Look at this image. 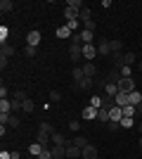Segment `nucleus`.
<instances>
[{"label":"nucleus","instance_id":"obj_3","mask_svg":"<svg viewBox=\"0 0 142 159\" xmlns=\"http://www.w3.org/2000/svg\"><path fill=\"white\" fill-rule=\"evenodd\" d=\"M41 40H43L41 31H28V33H26V45H31V48H38V45H41Z\"/></svg>","mask_w":142,"mask_h":159},{"label":"nucleus","instance_id":"obj_33","mask_svg":"<svg viewBox=\"0 0 142 159\" xmlns=\"http://www.w3.org/2000/svg\"><path fill=\"white\" fill-rule=\"evenodd\" d=\"M7 126L17 128V126H19V116H17V114H10V116H7Z\"/></svg>","mask_w":142,"mask_h":159},{"label":"nucleus","instance_id":"obj_5","mask_svg":"<svg viewBox=\"0 0 142 159\" xmlns=\"http://www.w3.org/2000/svg\"><path fill=\"white\" fill-rule=\"evenodd\" d=\"M83 57H85V62H93L95 57H97V45H95V43L83 45Z\"/></svg>","mask_w":142,"mask_h":159},{"label":"nucleus","instance_id":"obj_28","mask_svg":"<svg viewBox=\"0 0 142 159\" xmlns=\"http://www.w3.org/2000/svg\"><path fill=\"white\" fill-rule=\"evenodd\" d=\"M135 114H137V107H133V105H126V107H123V116L135 119Z\"/></svg>","mask_w":142,"mask_h":159},{"label":"nucleus","instance_id":"obj_16","mask_svg":"<svg viewBox=\"0 0 142 159\" xmlns=\"http://www.w3.org/2000/svg\"><path fill=\"white\" fill-rule=\"evenodd\" d=\"M128 102H130L133 107H137V105L142 102V93H140V90H133V93L128 95Z\"/></svg>","mask_w":142,"mask_h":159},{"label":"nucleus","instance_id":"obj_47","mask_svg":"<svg viewBox=\"0 0 142 159\" xmlns=\"http://www.w3.org/2000/svg\"><path fill=\"white\" fill-rule=\"evenodd\" d=\"M0 159H12V152H5V150H2V152H0Z\"/></svg>","mask_w":142,"mask_h":159},{"label":"nucleus","instance_id":"obj_44","mask_svg":"<svg viewBox=\"0 0 142 159\" xmlns=\"http://www.w3.org/2000/svg\"><path fill=\"white\" fill-rule=\"evenodd\" d=\"M24 52H26V57H36V48L26 45V48H24Z\"/></svg>","mask_w":142,"mask_h":159},{"label":"nucleus","instance_id":"obj_50","mask_svg":"<svg viewBox=\"0 0 142 159\" xmlns=\"http://www.w3.org/2000/svg\"><path fill=\"white\" fill-rule=\"evenodd\" d=\"M137 131H140V133H142V121H137Z\"/></svg>","mask_w":142,"mask_h":159},{"label":"nucleus","instance_id":"obj_53","mask_svg":"<svg viewBox=\"0 0 142 159\" xmlns=\"http://www.w3.org/2000/svg\"><path fill=\"white\" fill-rule=\"evenodd\" d=\"M140 150H142V135H140Z\"/></svg>","mask_w":142,"mask_h":159},{"label":"nucleus","instance_id":"obj_24","mask_svg":"<svg viewBox=\"0 0 142 159\" xmlns=\"http://www.w3.org/2000/svg\"><path fill=\"white\" fill-rule=\"evenodd\" d=\"M45 150V147L41 145V143H33V145L28 147V152H31V157H41V152Z\"/></svg>","mask_w":142,"mask_h":159},{"label":"nucleus","instance_id":"obj_15","mask_svg":"<svg viewBox=\"0 0 142 159\" xmlns=\"http://www.w3.org/2000/svg\"><path fill=\"white\" fill-rule=\"evenodd\" d=\"M135 60H137L135 52H130V50H128V52H123V66H133V64H135Z\"/></svg>","mask_w":142,"mask_h":159},{"label":"nucleus","instance_id":"obj_17","mask_svg":"<svg viewBox=\"0 0 142 159\" xmlns=\"http://www.w3.org/2000/svg\"><path fill=\"white\" fill-rule=\"evenodd\" d=\"M111 45V55H123V43L121 40H109Z\"/></svg>","mask_w":142,"mask_h":159},{"label":"nucleus","instance_id":"obj_20","mask_svg":"<svg viewBox=\"0 0 142 159\" xmlns=\"http://www.w3.org/2000/svg\"><path fill=\"white\" fill-rule=\"evenodd\" d=\"M0 114H12V100H0Z\"/></svg>","mask_w":142,"mask_h":159},{"label":"nucleus","instance_id":"obj_7","mask_svg":"<svg viewBox=\"0 0 142 159\" xmlns=\"http://www.w3.org/2000/svg\"><path fill=\"white\" fill-rule=\"evenodd\" d=\"M81 116L85 121H93V119H97V109H95V107H83V112H81Z\"/></svg>","mask_w":142,"mask_h":159},{"label":"nucleus","instance_id":"obj_34","mask_svg":"<svg viewBox=\"0 0 142 159\" xmlns=\"http://www.w3.org/2000/svg\"><path fill=\"white\" fill-rule=\"evenodd\" d=\"M83 79H85V74H83V66H76V69H74V81L78 83V81H83Z\"/></svg>","mask_w":142,"mask_h":159},{"label":"nucleus","instance_id":"obj_42","mask_svg":"<svg viewBox=\"0 0 142 159\" xmlns=\"http://www.w3.org/2000/svg\"><path fill=\"white\" fill-rule=\"evenodd\" d=\"M83 29H88V31H93V33H95V29H97V24H95V21L90 19V21H85V24H83Z\"/></svg>","mask_w":142,"mask_h":159},{"label":"nucleus","instance_id":"obj_37","mask_svg":"<svg viewBox=\"0 0 142 159\" xmlns=\"http://www.w3.org/2000/svg\"><path fill=\"white\" fill-rule=\"evenodd\" d=\"M121 76L123 79H130L133 76V66H121Z\"/></svg>","mask_w":142,"mask_h":159},{"label":"nucleus","instance_id":"obj_23","mask_svg":"<svg viewBox=\"0 0 142 159\" xmlns=\"http://www.w3.org/2000/svg\"><path fill=\"white\" fill-rule=\"evenodd\" d=\"M54 33H57V38H62V40L71 36V31H69V26H67V24H64V26H57V31H54Z\"/></svg>","mask_w":142,"mask_h":159},{"label":"nucleus","instance_id":"obj_35","mask_svg":"<svg viewBox=\"0 0 142 159\" xmlns=\"http://www.w3.org/2000/svg\"><path fill=\"white\" fill-rule=\"evenodd\" d=\"M135 126V119H130V116H123L121 119V128H133Z\"/></svg>","mask_w":142,"mask_h":159},{"label":"nucleus","instance_id":"obj_51","mask_svg":"<svg viewBox=\"0 0 142 159\" xmlns=\"http://www.w3.org/2000/svg\"><path fill=\"white\" fill-rule=\"evenodd\" d=\"M137 71H142V62H137Z\"/></svg>","mask_w":142,"mask_h":159},{"label":"nucleus","instance_id":"obj_29","mask_svg":"<svg viewBox=\"0 0 142 159\" xmlns=\"http://www.w3.org/2000/svg\"><path fill=\"white\" fill-rule=\"evenodd\" d=\"M74 145H76V147H81V150H83V147H88L90 143H88V138H83V135H76V138H74Z\"/></svg>","mask_w":142,"mask_h":159},{"label":"nucleus","instance_id":"obj_45","mask_svg":"<svg viewBox=\"0 0 142 159\" xmlns=\"http://www.w3.org/2000/svg\"><path fill=\"white\" fill-rule=\"evenodd\" d=\"M7 95H10V90H7V86H0V100H7Z\"/></svg>","mask_w":142,"mask_h":159},{"label":"nucleus","instance_id":"obj_27","mask_svg":"<svg viewBox=\"0 0 142 159\" xmlns=\"http://www.w3.org/2000/svg\"><path fill=\"white\" fill-rule=\"evenodd\" d=\"M14 10V2L12 0H2V2H0V12L5 14V12H12Z\"/></svg>","mask_w":142,"mask_h":159},{"label":"nucleus","instance_id":"obj_38","mask_svg":"<svg viewBox=\"0 0 142 159\" xmlns=\"http://www.w3.org/2000/svg\"><path fill=\"white\" fill-rule=\"evenodd\" d=\"M67 5H69V7H76V10H83V7H85L81 0H67Z\"/></svg>","mask_w":142,"mask_h":159},{"label":"nucleus","instance_id":"obj_21","mask_svg":"<svg viewBox=\"0 0 142 159\" xmlns=\"http://www.w3.org/2000/svg\"><path fill=\"white\" fill-rule=\"evenodd\" d=\"M0 55H2V57H12L14 55V45H10V43L0 45Z\"/></svg>","mask_w":142,"mask_h":159},{"label":"nucleus","instance_id":"obj_26","mask_svg":"<svg viewBox=\"0 0 142 159\" xmlns=\"http://www.w3.org/2000/svg\"><path fill=\"white\" fill-rule=\"evenodd\" d=\"M38 131L47 133V135H52V133H57V131H54V126H52V124H50V121H43V124H41V128H38Z\"/></svg>","mask_w":142,"mask_h":159},{"label":"nucleus","instance_id":"obj_31","mask_svg":"<svg viewBox=\"0 0 142 159\" xmlns=\"http://www.w3.org/2000/svg\"><path fill=\"white\" fill-rule=\"evenodd\" d=\"M7 38H10V29H7V26H0V45H5Z\"/></svg>","mask_w":142,"mask_h":159},{"label":"nucleus","instance_id":"obj_48","mask_svg":"<svg viewBox=\"0 0 142 159\" xmlns=\"http://www.w3.org/2000/svg\"><path fill=\"white\" fill-rule=\"evenodd\" d=\"M5 133H7V124H0V135L5 138Z\"/></svg>","mask_w":142,"mask_h":159},{"label":"nucleus","instance_id":"obj_22","mask_svg":"<svg viewBox=\"0 0 142 159\" xmlns=\"http://www.w3.org/2000/svg\"><path fill=\"white\" fill-rule=\"evenodd\" d=\"M90 107H95V109H102V107H104V98H100V95H93V98H90Z\"/></svg>","mask_w":142,"mask_h":159},{"label":"nucleus","instance_id":"obj_13","mask_svg":"<svg viewBox=\"0 0 142 159\" xmlns=\"http://www.w3.org/2000/svg\"><path fill=\"white\" fill-rule=\"evenodd\" d=\"M81 152H83L81 147H76V145H69V147H67V159H78V157H81Z\"/></svg>","mask_w":142,"mask_h":159},{"label":"nucleus","instance_id":"obj_2","mask_svg":"<svg viewBox=\"0 0 142 159\" xmlns=\"http://www.w3.org/2000/svg\"><path fill=\"white\" fill-rule=\"evenodd\" d=\"M95 86V79H90V76H85L83 81H78V83H74V90L76 93H83V90H90V88Z\"/></svg>","mask_w":142,"mask_h":159},{"label":"nucleus","instance_id":"obj_52","mask_svg":"<svg viewBox=\"0 0 142 159\" xmlns=\"http://www.w3.org/2000/svg\"><path fill=\"white\" fill-rule=\"evenodd\" d=\"M137 112H140V114H142V102H140V105H137Z\"/></svg>","mask_w":142,"mask_h":159},{"label":"nucleus","instance_id":"obj_32","mask_svg":"<svg viewBox=\"0 0 142 159\" xmlns=\"http://www.w3.org/2000/svg\"><path fill=\"white\" fill-rule=\"evenodd\" d=\"M67 26H69V31H71V33H76L78 29H81V19H71V21H67Z\"/></svg>","mask_w":142,"mask_h":159},{"label":"nucleus","instance_id":"obj_30","mask_svg":"<svg viewBox=\"0 0 142 159\" xmlns=\"http://www.w3.org/2000/svg\"><path fill=\"white\" fill-rule=\"evenodd\" d=\"M21 109H24V112L26 114H31L36 109V105H33V100H24V102H21Z\"/></svg>","mask_w":142,"mask_h":159},{"label":"nucleus","instance_id":"obj_25","mask_svg":"<svg viewBox=\"0 0 142 159\" xmlns=\"http://www.w3.org/2000/svg\"><path fill=\"white\" fill-rule=\"evenodd\" d=\"M78 19H81L83 24L93 19V12H90V7H83V10H81V14H78Z\"/></svg>","mask_w":142,"mask_h":159},{"label":"nucleus","instance_id":"obj_10","mask_svg":"<svg viewBox=\"0 0 142 159\" xmlns=\"http://www.w3.org/2000/svg\"><path fill=\"white\" fill-rule=\"evenodd\" d=\"M78 14H81V10H76V7H64V17H67V21H71V19H78Z\"/></svg>","mask_w":142,"mask_h":159},{"label":"nucleus","instance_id":"obj_6","mask_svg":"<svg viewBox=\"0 0 142 159\" xmlns=\"http://www.w3.org/2000/svg\"><path fill=\"white\" fill-rule=\"evenodd\" d=\"M100 157V152H97V147L95 145H88V147H83V152H81V159H97Z\"/></svg>","mask_w":142,"mask_h":159},{"label":"nucleus","instance_id":"obj_46","mask_svg":"<svg viewBox=\"0 0 142 159\" xmlns=\"http://www.w3.org/2000/svg\"><path fill=\"white\" fill-rule=\"evenodd\" d=\"M7 60H10V57H2V55H0V69H7Z\"/></svg>","mask_w":142,"mask_h":159},{"label":"nucleus","instance_id":"obj_40","mask_svg":"<svg viewBox=\"0 0 142 159\" xmlns=\"http://www.w3.org/2000/svg\"><path fill=\"white\" fill-rule=\"evenodd\" d=\"M69 128H71L74 133H78L81 131V121H69Z\"/></svg>","mask_w":142,"mask_h":159},{"label":"nucleus","instance_id":"obj_14","mask_svg":"<svg viewBox=\"0 0 142 159\" xmlns=\"http://www.w3.org/2000/svg\"><path fill=\"white\" fill-rule=\"evenodd\" d=\"M93 38H95V33H93V31H88V29H81V40H83V45H90V43H93Z\"/></svg>","mask_w":142,"mask_h":159},{"label":"nucleus","instance_id":"obj_43","mask_svg":"<svg viewBox=\"0 0 142 159\" xmlns=\"http://www.w3.org/2000/svg\"><path fill=\"white\" fill-rule=\"evenodd\" d=\"M50 100H52V102H59V100H62V93H59V90H52V93H50Z\"/></svg>","mask_w":142,"mask_h":159},{"label":"nucleus","instance_id":"obj_8","mask_svg":"<svg viewBox=\"0 0 142 159\" xmlns=\"http://www.w3.org/2000/svg\"><path fill=\"white\" fill-rule=\"evenodd\" d=\"M50 152H52L54 159H67V147H62V145H52Z\"/></svg>","mask_w":142,"mask_h":159},{"label":"nucleus","instance_id":"obj_18","mask_svg":"<svg viewBox=\"0 0 142 159\" xmlns=\"http://www.w3.org/2000/svg\"><path fill=\"white\" fill-rule=\"evenodd\" d=\"M114 102H116V107H121V109H123L126 105H130V102H128V95H126V93H118V95L114 98Z\"/></svg>","mask_w":142,"mask_h":159},{"label":"nucleus","instance_id":"obj_39","mask_svg":"<svg viewBox=\"0 0 142 159\" xmlns=\"http://www.w3.org/2000/svg\"><path fill=\"white\" fill-rule=\"evenodd\" d=\"M36 159H54V157H52V152H50V147H45L41 152V157H36Z\"/></svg>","mask_w":142,"mask_h":159},{"label":"nucleus","instance_id":"obj_19","mask_svg":"<svg viewBox=\"0 0 142 159\" xmlns=\"http://www.w3.org/2000/svg\"><path fill=\"white\" fill-rule=\"evenodd\" d=\"M97 121H111V116H109V107H102V109H97Z\"/></svg>","mask_w":142,"mask_h":159},{"label":"nucleus","instance_id":"obj_36","mask_svg":"<svg viewBox=\"0 0 142 159\" xmlns=\"http://www.w3.org/2000/svg\"><path fill=\"white\" fill-rule=\"evenodd\" d=\"M12 100H19V102H24V100H28V98H26V90H14Z\"/></svg>","mask_w":142,"mask_h":159},{"label":"nucleus","instance_id":"obj_12","mask_svg":"<svg viewBox=\"0 0 142 159\" xmlns=\"http://www.w3.org/2000/svg\"><path fill=\"white\" fill-rule=\"evenodd\" d=\"M81 66H83V74H85V76L95 79V74H97V66H95L93 62H85V64H81Z\"/></svg>","mask_w":142,"mask_h":159},{"label":"nucleus","instance_id":"obj_9","mask_svg":"<svg viewBox=\"0 0 142 159\" xmlns=\"http://www.w3.org/2000/svg\"><path fill=\"white\" fill-rule=\"evenodd\" d=\"M36 143H41L43 147H50V143H52V135H47V133L38 131V135H36Z\"/></svg>","mask_w":142,"mask_h":159},{"label":"nucleus","instance_id":"obj_41","mask_svg":"<svg viewBox=\"0 0 142 159\" xmlns=\"http://www.w3.org/2000/svg\"><path fill=\"white\" fill-rule=\"evenodd\" d=\"M107 128H109V131H118V128H121V121H109Z\"/></svg>","mask_w":142,"mask_h":159},{"label":"nucleus","instance_id":"obj_49","mask_svg":"<svg viewBox=\"0 0 142 159\" xmlns=\"http://www.w3.org/2000/svg\"><path fill=\"white\" fill-rule=\"evenodd\" d=\"M12 159H21V154L17 152V150H14V152H12Z\"/></svg>","mask_w":142,"mask_h":159},{"label":"nucleus","instance_id":"obj_4","mask_svg":"<svg viewBox=\"0 0 142 159\" xmlns=\"http://www.w3.org/2000/svg\"><path fill=\"white\" fill-rule=\"evenodd\" d=\"M97 55H102V57H111V45H109L107 38H100V43H97Z\"/></svg>","mask_w":142,"mask_h":159},{"label":"nucleus","instance_id":"obj_11","mask_svg":"<svg viewBox=\"0 0 142 159\" xmlns=\"http://www.w3.org/2000/svg\"><path fill=\"white\" fill-rule=\"evenodd\" d=\"M104 93H107V98H116V95H118V86H116V83H104Z\"/></svg>","mask_w":142,"mask_h":159},{"label":"nucleus","instance_id":"obj_1","mask_svg":"<svg viewBox=\"0 0 142 159\" xmlns=\"http://www.w3.org/2000/svg\"><path fill=\"white\" fill-rule=\"evenodd\" d=\"M116 86H118V93H126V95H130L133 90H137V81L133 79V76H130V79H123V76H121Z\"/></svg>","mask_w":142,"mask_h":159}]
</instances>
